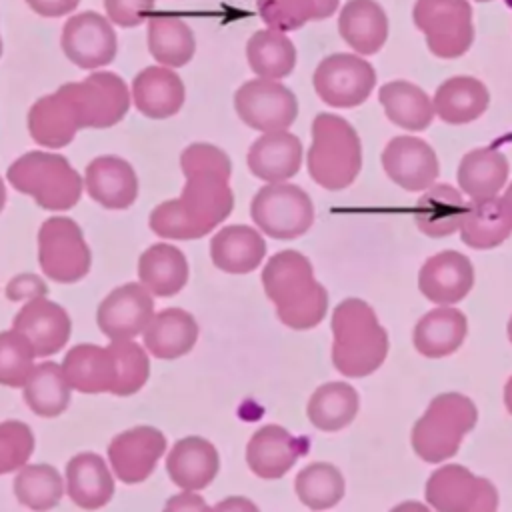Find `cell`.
<instances>
[{
	"label": "cell",
	"instance_id": "obj_59",
	"mask_svg": "<svg viewBox=\"0 0 512 512\" xmlns=\"http://www.w3.org/2000/svg\"><path fill=\"white\" fill-rule=\"evenodd\" d=\"M478 2H490V0H478Z\"/></svg>",
	"mask_w": 512,
	"mask_h": 512
},
{
	"label": "cell",
	"instance_id": "obj_32",
	"mask_svg": "<svg viewBox=\"0 0 512 512\" xmlns=\"http://www.w3.org/2000/svg\"><path fill=\"white\" fill-rule=\"evenodd\" d=\"M188 260L180 248L158 242L148 246L138 260V278L140 284L152 296H174L188 282Z\"/></svg>",
	"mask_w": 512,
	"mask_h": 512
},
{
	"label": "cell",
	"instance_id": "obj_47",
	"mask_svg": "<svg viewBox=\"0 0 512 512\" xmlns=\"http://www.w3.org/2000/svg\"><path fill=\"white\" fill-rule=\"evenodd\" d=\"M34 452V432L26 422H0V476L28 464Z\"/></svg>",
	"mask_w": 512,
	"mask_h": 512
},
{
	"label": "cell",
	"instance_id": "obj_36",
	"mask_svg": "<svg viewBox=\"0 0 512 512\" xmlns=\"http://www.w3.org/2000/svg\"><path fill=\"white\" fill-rule=\"evenodd\" d=\"M508 160L506 156L490 146L474 148L466 152L458 166L460 190L470 196V200L494 198L508 180Z\"/></svg>",
	"mask_w": 512,
	"mask_h": 512
},
{
	"label": "cell",
	"instance_id": "obj_41",
	"mask_svg": "<svg viewBox=\"0 0 512 512\" xmlns=\"http://www.w3.org/2000/svg\"><path fill=\"white\" fill-rule=\"evenodd\" d=\"M70 384L56 362H40L24 384L22 398L42 418L60 416L70 404Z\"/></svg>",
	"mask_w": 512,
	"mask_h": 512
},
{
	"label": "cell",
	"instance_id": "obj_1",
	"mask_svg": "<svg viewBox=\"0 0 512 512\" xmlns=\"http://www.w3.org/2000/svg\"><path fill=\"white\" fill-rule=\"evenodd\" d=\"M180 168L186 184L176 200L196 238H202L224 222L234 208L232 164L224 150L196 142L182 150Z\"/></svg>",
	"mask_w": 512,
	"mask_h": 512
},
{
	"label": "cell",
	"instance_id": "obj_26",
	"mask_svg": "<svg viewBox=\"0 0 512 512\" xmlns=\"http://www.w3.org/2000/svg\"><path fill=\"white\" fill-rule=\"evenodd\" d=\"M66 494L82 510H98L114 496V476L96 452H80L66 464Z\"/></svg>",
	"mask_w": 512,
	"mask_h": 512
},
{
	"label": "cell",
	"instance_id": "obj_13",
	"mask_svg": "<svg viewBox=\"0 0 512 512\" xmlns=\"http://www.w3.org/2000/svg\"><path fill=\"white\" fill-rule=\"evenodd\" d=\"M62 88L76 102L82 128H110L118 124L130 108L132 94L114 72H94L80 82L62 84Z\"/></svg>",
	"mask_w": 512,
	"mask_h": 512
},
{
	"label": "cell",
	"instance_id": "obj_8",
	"mask_svg": "<svg viewBox=\"0 0 512 512\" xmlns=\"http://www.w3.org/2000/svg\"><path fill=\"white\" fill-rule=\"evenodd\" d=\"M250 214L258 230L276 240H294L314 222V204L296 184L278 182L262 186L252 198Z\"/></svg>",
	"mask_w": 512,
	"mask_h": 512
},
{
	"label": "cell",
	"instance_id": "obj_34",
	"mask_svg": "<svg viewBox=\"0 0 512 512\" xmlns=\"http://www.w3.org/2000/svg\"><path fill=\"white\" fill-rule=\"evenodd\" d=\"M490 102L488 88L474 76H452L444 80L434 94V112L452 126L468 124L480 118Z\"/></svg>",
	"mask_w": 512,
	"mask_h": 512
},
{
	"label": "cell",
	"instance_id": "obj_55",
	"mask_svg": "<svg viewBox=\"0 0 512 512\" xmlns=\"http://www.w3.org/2000/svg\"><path fill=\"white\" fill-rule=\"evenodd\" d=\"M502 200H504V204H506V208H508V212H510V216H512V182L508 184V188H506Z\"/></svg>",
	"mask_w": 512,
	"mask_h": 512
},
{
	"label": "cell",
	"instance_id": "obj_31",
	"mask_svg": "<svg viewBox=\"0 0 512 512\" xmlns=\"http://www.w3.org/2000/svg\"><path fill=\"white\" fill-rule=\"evenodd\" d=\"M344 42L358 54H376L388 38V16L376 0H348L338 16Z\"/></svg>",
	"mask_w": 512,
	"mask_h": 512
},
{
	"label": "cell",
	"instance_id": "obj_43",
	"mask_svg": "<svg viewBox=\"0 0 512 512\" xmlns=\"http://www.w3.org/2000/svg\"><path fill=\"white\" fill-rule=\"evenodd\" d=\"M344 476L330 462H312L304 466L294 480V492L298 500L314 510H330L344 498Z\"/></svg>",
	"mask_w": 512,
	"mask_h": 512
},
{
	"label": "cell",
	"instance_id": "obj_25",
	"mask_svg": "<svg viewBox=\"0 0 512 512\" xmlns=\"http://www.w3.org/2000/svg\"><path fill=\"white\" fill-rule=\"evenodd\" d=\"M132 102L148 118H170L184 106L186 88L180 76L166 66H148L132 80Z\"/></svg>",
	"mask_w": 512,
	"mask_h": 512
},
{
	"label": "cell",
	"instance_id": "obj_2",
	"mask_svg": "<svg viewBox=\"0 0 512 512\" xmlns=\"http://www.w3.org/2000/svg\"><path fill=\"white\" fill-rule=\"evenodd\" d=\"M262 286L276 306L278 320L288 328L308 330L326 316L328 292L314 278L310 260L298 250L270 256L262 270Z\"/></svg>",
	"mask_w": 512,
	"mask_h": 512
},
{
	"label": "cell",
	"instance_id": "obj_22",
	"mask_svg": "<svg viewBox=\"0 0 512 512\" xmlns=\"http://www.w3.org/2000/svg\"><path fill=\"white\" fill-rule=\"evenodd\" d=\"M220 470V454L216 446L200 436L180 438L168 452L166 472L170 480L186 492L206 488Z\"/></svg>",
	"mask_w": 512,
	"mask_h": 512
},
{
	"label": "cell",
	"instance_id": "obj_24",
	"mask_svg": "<svg viewBox=\"0 0 512 512\" xmlns=\"http://www.w3.org/2000/svg\"><path fill=\"white\" fill-rule=\"evenodd\" d=\"M246 164L258 180L268 184L286 182L302 166V142L288 130L266 132L250 146Z\"/></svg>",
	"mask_w": 512,
	"mask_h": 512
},
{
	"label": "cell",
	"instance_id": "obj_45",
	"mask_svg": "<svg viewBox=\"0 0 512 512\" xmlns=\"http://www.w3.org/2000/svg\"><path fill=\"white\" fill-rule=\"evenodd\" d=\"M36 352L30 340L14 328L0 332V384L24 388L34 372Z\"/></svg>",
	"mask_w": 512,
	"mask_h": 512
},
{
	"label": "cell",
	"instance_id": "obj_52",
	"mask_svg": "<svg viewBox=\"0 0 512 512\" xmlns=\"http://www.w3.org/2000/svg\"><path fill=\"white\" fill-rule=\"evenodd\" d=\"M212 512H260V510L252 500H248L244 496H228V498L220 500L212 508Z\"/></svg>",
	"mask_w": 512,
	"mask_h": 512
},
{
	"label": "cell",
	"instance_id": "obj_4",
	"mask_svg": "<svg viewBox=\"0 0 512 512\" xmlns=\"http://www.w3.org/2000/svg\"><path fill=\"white\" fill-rule=\"evenodd\" d=\"M308 172L326 190L348 188L362 168V144L348 120L322 112L312 122Z\"/></svg>",
	"mask_w": 512,
	"mask_h": 512
},
{
	"label": "cell",
	"instance_id": "obj_42",
	"mask_svg": "<svg viewBox=\"0 0 512 512\" xmlns=\"http://www.w3.org/2000/svg\"><path fill=\"white\" fill-rule=\"evenodd\" d=\"M64 490L66 482L60 472L44 462L22 466L14 478L16 500L34 512H48L56 508Z\"/></svg>",
	"mask_w": 512,
	"mask_h": 512
},
{
	"label": "cell",
	"instance_id": "obj_49",
	"mask_svg": "<svg viewBox=\"0 0 512 512\" xmlns=\"http://www.w3.org/2000/svg\"><path fill=\"white\" fill-rule=\"evenodd\" d=\"M48 294L46 282L32 272H24L14 276L6 284V298L12 302H30L34 298H42Z\"/></svg>",
	"mask_w": 512,
	"mask_h": 512
},
{
	"label": "cell",
	"instance_id": "obj_29",
	"mask_svg": "<svg viewBox=\"0 0 512 512\" xmlns=\"http://www.w3.org/2000/svg\"><path fill=\"white\" fill-rule=\"evenodd\" d=\"M468 320L464 312L452 306H438L426 312L412 330L416 352L426 358H444L454 354L466 340Z\"/></svg>",
	"mask_w": 512,
	"mask_h": 512
},
{
	"label": "cell",
	"instance_id": "obj_54",
	"mask_svg": "<svg viewBox=\"0 0 512 512\" xmlns=\"http://www.w3.org/2000/svg\"><path fill=\"white\" fill-rule=\"evenodd\" d=\"M504 404H506V410L512 414V376L504 384Z\"/></svg>",
	"mask_w": 512,
	"mask_h": 512
},
{
	"label": "cell",
	"instance_id": "obj_35",
	"mask_svg": "<svg viewBox=\"0 0 512 512\" xmlns=\"http://www.w3.org/2000/svg\"><path fill=\"white\" fill-rule=\"evenodd\" d=\"M512 234V216L502 198L470 200L460 224V238L474 250L500 246Z\"/></svg>",
	"mask_w": 512,
	"mask_h": 512
},
{
	"label": "cell",
	"instance_id": "obj_16",
	"mask_svg": "<svg viewBox=\"0 0 512 512\" xmlns=\"http://www.w3.org/2000/svg\"><path fill=\"white\" fill-rule=\"evenodd\" d=\"M166 450L164 434L154 426H134L116 434L108 446V460L124 484L144 482Z\"/></svg>",
	"mask_w": 512,
	"mask_h": 512
},
{
	"label": "cell",
	"instance_id": "obj_38",
	"mask_svg": "<svg viewBox=\"0 0 512 512\" xmlns=\"http://www.w3.org/2000/svg\"><path fill=\"white\" fill-rule=\"evenodd\" d=\"M360 396L346 382H326L318 386L306 406V416L314 428L322 432H338L346 428L358 414Z\"/></svg>",
	"mask_w": 512,
	"mask_h": 512
},
{
	"label": "cell",
	"instance_id": "obj_9",
	"mask_svg": "<svg viewBox=\"0 0 512 512\" xmlns=\"http://www.w3.org/2000/svg\"><path fill=\"white\" fill-rule=\"evenodd\" d=\"M38 264L48 278L60 284L78 282L90 272L92 252L72 218L44 220L38 230Z\"/></svg>",
	"mask_w": 512,
	"mask_h": 512
},
{
	"label": "cell",
	"instance_id": "obj_56",
	"mask_svg": "<svg viewBox=\"0 0 512 512\" xmlns=\"http://www.w3.org/2000/svg\"><path fill=\"white\" fill-rule=\"evenodd\" d=\"M4 204H6V186H4V180L0 178V212H2Z\"/></svg>",
	"mask_w": 512,
	"mask_h": 512
},
{
	"label": "cell",
	"instance_id": "obj_37",
	"mask_svg": "<svg viewBox=\"0 0 512 512\" xmlns=\"http://www.w3.org/2000/svg\"><path fill=\"white\" fill-rule=\"evenodd\" d=\"M378 100L388 120L410 132L426 130L436 114L430 96L408 80H392L384 84L378 90Z\"/></svg>",
	"mask_w": 512,
	"mask_h": 512
},
{
	"label": "cell",
	"instance_id": "obj_10",
	"mask_svg": "<svg viewBox=\"0 0 512 512\" xmlns=\"http://www.w3.org/2000/svg\"><path fill=\"white\" fill-rule=\"evenodd\" d=\"M426 502L436 512H496L498 490L486 478L460 464L436 468L424 488Z\"/></svg>",
	"mask_w": 512,
	"mask_h": 512
},
{
	"label": "cell",
	"instance_id": "obj_44",
	"mask_svg": "<svg viewBox=\"0 0 512 512\" xmlns=\"http://www.w3.org/2000/svg\"><path fill=\"white\" fill-rule=\"evenodd\" d=\"M340 0H256L264 24L278 32L302 28L310 20L332 16Z\"/></svg>",
	"mask_w": 512,
	"mask_h": 512
},
{
	"label": "cell",
	"instance_id": "obj_15",
	"mask_svg": "<svg viewBox=\"0 0 512 512\" xmlns=\"http://www.w3.org/2000/svg\"><path fill=\"white\" fill-rule=\"evenodd\" d=\"M154 318V298L140 282L114 288L98 306L96 322L100 332L112 340H134L144 334Z\"/></svg>",
	"mask_w": 512,
	"mask_h": 512
},
{
	"label": "cell",
	"instance_id": "obj_3",
	"mask_svg": "<svg viewBox=\"0 0 512 512\" xmlns=\"http://www.w3.org/2000/svg\"><path fill=\"white\" fill-rule=\"evenodd\" d=\"M332 336V364L348 378L376 372L388 356V332L360 298H346L334 308Z\"/></svg>",
	"mask_w": 512,
	"mask_h": 512
},
{
	"label": "cell",
	"instance_id": "obj_21",
	"mask_svg": "<svg viewBox=\"0 0 512 512\" xmlns=\"http://www.w3.org/2000/svg\"><path fill=\"white\" fill-rule=\"evenodd\" d=\"M88 196L108 210H126L138 198V176L128 160L120 156H98L84 172Z\"/></svg>",
	"mask_w": 512,
	"mask_h": 512
},
{
	"label": "cell",
	"instance_id": "obj_58",
	"mask_svg": "<svg viewBox=\"0 0 512 512\" xmlns=\"http://www.w3.org/2000/svg\"><path fill=\"white\" fill-rule=\"evenodd\" d=\"M0 54H2V40H0Z\"/></svg>",
	"mask_w": 512,
	"mask_h": 512
},
{
	"label": "cell",
	"instance_id": "obj_7",
	"mask_svg": "<svg viewBox=\"0 0 512 512\" xmlns=\"http://www.w3.org/2000/svg\"><path fill=\"white\" fill-rule=\"evenodd\" d=\"M412 18L426 36L428 50L438 58H458L472 46L474 24L468 0H416Z\"/></svg>",
	"mask_w": 512,
	"mask_h": 512
},
{
	"label": "cell",
	"instance_id": "obj_14",
	"mask_svg": "<svg viewBox=\"0 0 512 512\" xmlns=\"http://www.w3.org/2000/svg\"><path fill=\"white\" fill-rule=\"evenodd\" d=\"M66 58L82 70H96L114 60L118 40L108 18L94 10L66 20L60 38Z\"/></svg>",
	"mask_w": 512,
	"mask_h": 512
},
{
	"label": "cell",
	"instance_id": "obj_57",
	"mask_svg": "<svg viewBox=\"0 0 512 512\" xmlns=\"http://www.w3.org/2000/svg\"><path fill=\"white\" fill-rule=\"evenodd\" d=\"M506 332H508V340L512 342V316H510V320H508V326H506Z\"/></svg>",
	"mask_w": 512,
	"mask_h": 512
},
{
	"label": "cell",
	"instance_id": "obj_46",
	"mask_svg": "<svg viewBox=\"0 0 512 512\" xmlns=\"http://www.w3.org/2000/svg\"><path fill=\"white\" fill-rule=\"evenodd\" d=\"M110 348L116 358L118 382L114 396H132L146 384L150 376L148 350L134 340H112Z\"/></svg>",
	"mask_w": 512,
	"mask_h": 512
},
{
	"label": "cell",
	"instance_id": "obj_28",
	"mask_svg": "<svg viewBox=\"0 0 512 512\" xmlns=\"http://www.w3.org/2000/svg\"><path fill=\"white\" fill-rule=\"evenodd\" d=\"M264 236L246 224L224 226L210 240V258L216 268L228 274H248L256 270L266 256Z\"/></svg>",
	"mask_w": 512,
	"mask_h": 512
},
{
	"label": "cell",
	"instance_id": "obj_5",
	"mask_svg": "<svg viewBox=\"0 0 512 512\" xmlns=\"http://www.w3.org/2000/svg\"><path fill=\"white\" fill-rule=\"evenodd\" d=\"M476 420L478 410L468 396L460 392L438 394L412 426V450L428 464L446 462L458 452Z\"/></svg>",
	"mask_w": 512,
	"mask_h": 512
},
{
	"label": "cell",
	"instance_id": "obj_18",
	"mask_svg": "<svg viewBox=\"0 0 512 512\" xmlns=\"http://www.w3.org/2000/svg\"><path fill=\"white\" fill-rule=\"evenodd\" d=\"M474 286L472 262L458 250L430 256L418 272L420 292L434 304L452 306L468 296Z\"/></svg>",
	"mask_w": 512,
	"mask_h": 512
},
{
	"label": "cell",
	"instance_id": "obj_30",
	"mask_svg": "<svg viewBox=\"0 0 512 512\" xmlns=\"http://www.w3.org/2000/svg\"><path fill=\"white\" fill-rule=\"evenodd\" d=\"M144 348L160 360L186 356L198 340V322L182 308H164L146 326Z\"/></svg>",
	"mask_w": 512,
	"mask_h": 512
},
{
	"label": "cell",
	"instance_id": "obj_48",
	"mask_svg": "<svg viewBox=\"0 0 512 512\" xmlns=\"http://www.w3.org/2000/svg\"><path fill=\"white\" fill-rule=\"evenodd\" d=\"M104 10L110 22L132 28L148 18L154 10V0H104Z\"/></svg>",
	"mask_w": 512,
	"mask_h": 512
},
{
	"label": "cell",
	"instance_id": "obj_6",
	"mask_svg": "<svg viewBox=\"0 0 512 512\" xmlns=\"http://www.w3.org/2000/svg\"><path fill=\"white\" fill-rule=\"evenodd\" d=\"M6 176L18 192L32 196L44 210H70L84 188L82 176L62 154L42 150L16 158Z\"/></svg>",
	"mask_w": 512,
	"mask_h": 512
},
{
	"label": "cell",
	"instance_id": "obj_17",
	"mask_svg": "<svg viewBox=\"0 0 512 512\" xmlns=\"http://www.w3.org/2000/svg\"><path fill=\"white\" fill-rule=\"evenodd\" d=\"M380 160L386 176L408 192L428 190L440 172L434 148L416 136L392 138Z\"/></svg>",
	"mask_w": 512,
	"mask_h": 512
},
{
	"label": "cell",
	"instance_id": "obj_23",
	"mask_svg": "<svg viewBox=\"0 0 512 512\" xmlns=\"http://www.w3.org/2000/svg\"><path fill=\"white\" fill-rule=\"evenodd\" d=\"M60 366L72 390L84 394H114L116 390L118 368L110 344H78L68 350Z\"/></svg>",
	"mask_w": 512,
	"mask_h": 512
},
{
	"label": "cell",
	"instance_id": "obj_39",
	"mask_svg": "<svg viewBox=\"0 0 512 512\" xmlns=\"http://www.w3.org/2000/svg\"><path fill=\"white\" fill-rule=\"evenodd\" d=\"M192 28L178 16L158 14L148 18V52L166 68H180L194 56Z\"/></svg>",
	"mask_w": 512,
	"mask_h": 512
},
{
	"label": "cell",
	"instance_id": "obj_53",
	"mask_svg": "<svg viewBox=\"0 0 512 512\" xmlns=\"http://www.w3.org/2000/svg\"><path fill=\"white\" fill-rule=\"evenodd\" d=\"M390 512H432L426 504L422 502H414V500H406V502H400L396 504Z\"/></svg>",
	"mask_w": 512,
	"mask_h": 512
},
{
	"label": "cell",
	"instance_id": "obj_12",
	"mask_svg": "<svg viewBox=\"0 0 512 512\" xmlns=\"http://www.w3.org/2000/svg\"><path fill=\"white\" fill-rule=\"evenodd\" d=\"M234 108L240 120L262 134L288 130L298 116V100L278 80L254 78L234 94Z\"/></svg>",
	"mask_w": 512,
	"mask_h": 512
},
{
	"label": "cell",
	"instance_id": "obj_33",
	"mask_svg": "<svg viewBox=\"0 0 512 512\" xmlns=\"http://www.w3.org/2000/svg\"><path fill=\"white\" fill-rule=\"evenodd\" d=\"M468 202L450 184H432L416 202L414 220L422 234L444 238L460 230Z\"/></svg>",
	"mask_w": 512,
	"mask_h": 512
},
{
	"label": "cell",
	"instance_id": "obj_20",
	"mask_svg": "<svg viewBox=\"0 0 512 512\" xmlns=\"http://www.w3.org/2000/svg\"><path fill=\"white\" fill-rule=\"evenodd\" d=\"M82 128L76 102L60 86L56 92L38 98L28 112V130L36 144L64 148Z\"/></svg>",
	"mask_w": 512,
	"mask_h": 512
},
{
	"label": "cell",
	"instance_id": "obj_40",
	"mask_svg": "<svg viewBox=\"0 0 512 512\" xmlns=\"http://www.w3.org/2000/svg\"><path fill=\"white\" fill-rule=\"evenodd\" d=\"M246 58L258 78L280 80L296 66V48L292 40L278 30H256L246 44Z\"/></svg>",
	"mask_w": 512,
	"mask_h": 512
},
{
	"label": "cell",
	"instance_id": "obj_19",
	"mask_svg": "<svg viewBox=\"0 0 512 512\" xmlns=\"http://www.w3.org/2000/svg\"><path fill=\"white\" fill-rule=\"evenodd\" d=\"M12 328L30 340L36 356L46 358L66 346L72 332V320L60 304L42 296L24 302L14 316Z\"/></svg>",
	"mask_w": 512,
	"mask_h": 512
},
{
	"label": "cell",
	"instance_id": "obj_51",
	"mask_svg": "<svg viewBox=\"0 0 512 512\" xmlns=\"http://www.w3.org/2000/svg\"><path fill=\"white\" fill-rule=\"evenodd\" d=\"M26 2L36 14L44 18H58L76 10L80 0H26Z\"/></svg>",
	"mask_w": 512,
	"mask_h": 512
},
{
	"label": "cell",
	"instance_id": "obj_11",
	"mask_svg": "<svg viewBox=\"0 0 512 512\" xmlns=\"http://www.w3.org/2000/svg\"><path fill=\"white\" fill-rule=\"evenodd\" d=\"M314 90L332 108H354L366 102L376 86L372 64L356 54H330L314 70Z\"/></svg>",
	"mask_w": 512,
	"mask_h": 512
},
{
	"label": "cell",
	"instance_id": "obj_27",
	"mask_svg": "<svg viewBox=\"0 0 512 512\" xmlns=\"http://www.w3.org/2000/svg\"><path fill=\"white\" fill-rule=\"evenodd\" d=\"M298 440L278 424L258 428L246 444V464L262 480L282 478L298 460Z\"/></svg>",
	"mask_w": 512,
	"mask_h": 512
},
{
	"label": "cell",
	"instance_id": "obj_50",
	"mask_svg": "<svg viewBox=\"0 0 512 512\" xmlns=\"http://www.w3.org/2000/svg\"><path fill=\"white\" fill-rule=\"evenodd\" d=\"M162 512H212V508L200 494L182 490L166 500Z\"/></svg>",
	"mask_w": 512,
	"mask_h": 512
}]
</instances>
